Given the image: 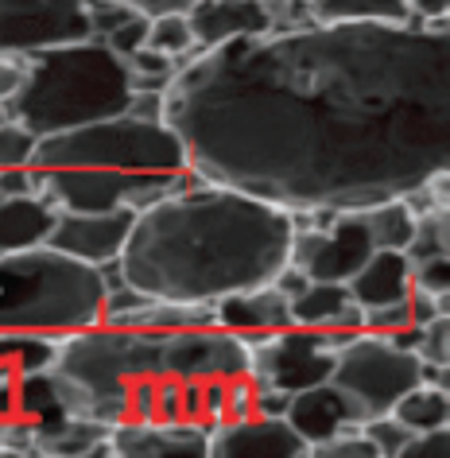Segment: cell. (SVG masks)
<instances>
[{
  "label": "cell",
  "mask_w": 450,
  "mask_h": 458,
  "mask_svg": "<svg viewBox=\"0 0 450 458\" xmlns=\"http://www.w3.org/2000/svg\"><path fill=\"white\" fill-rule=\"evenodd\" d=\"M164 121L210 182L295 206H361L450 167V36L307 24L187 55Z\"/></svg>",
  "instance_id": "obj_1"
},
{
  "label": "cell",
  "mask_w": 450,
  "mask_h": 458,
  "mask_svg": "<svg viewBox=\"0 0 450 458\" xmlns=\"http://www.w3.org/2000/svg\"><path fill=\"white\" fill-rule=\"evenodd\" d=\"M292 237L287 206L202 182L171 191L136 214L117 260L124 284L152 300L217 303L268 284L287 265Z\"/></svg>",
  "instance_id": "obj_2"
},
{
  "label": "cell",
  "mask_w": 450,
  "mask_h": 458,
  "mask_svg": "<svg viewBox=\"0 0 450 458\" xmlns=\"http://www.w3.org/2000/svg\"><path fill=\"white\" fill-rule=\"evenodd\" d=\"M132 98L129 66L106 39H78L24 59V74L4 113L36 136L121 117Z\"/></svg>",
  "instance_id": "obj_3"
},
{
  "label": "cell",
  "mask_w": 450,
  "mask_h": 458,
  "mask_svg": "<svg viewBox=\"0 0 450 458\" xmlns=\"http://www.w3.org/2000/svg\"><path fill=\"white\" fill-rule=\"evenodd\" d=\"M47 373L66 416L117 428L129 385L144 373H164V335L113 323L71 330L59 335Z\"/></svg>",
  "instance_id": "obj_4"
},
{
  "label": "cell",
  "mask_w": 450,
  "mask_h": 458,
  "mask_svg": "<svg viewBox=\"0 0 450 458\" xmlns=\"http://www.w3.org/2000/svg\"><path fill=\"white\" fill-rule=\"evenodd\" d=\"M106 280L98 265L51 245L0 253V335H71L101 323Z\"/></svg>",
  "instance_id": "obj_5"
},
{
  "label": "cell",
  "mask_w": 450,
  "mask_h": 458,
  "mask_svg": "<svg viewBox=\"0 0 450 458\" xmlns=\"http://www.w3.org/2000/svg\"><path fill=\"white\" fill-rule=\"evenodd\" d=\"M187 148L167 121H140L132 113L106 117L94 124H78L66 132L39 136L31 167H113V171H148V175H175L183 171Z\"/></svg>",
  "instance_id": "obj_6"
},
{
  "label": "cell",
  "mask_w": 450,
  "mask_h": 458,
  "mask_svg": "<svg viewBox=\"0 0 450 458\" xmlns=\"http://www.w3.org/2000/svg\"><path fill=\"white\" fill-rule=\"evenodd\" d=\"M423 381V361L415 350L396 346L377 330H353L334 353L330 385L345 396L353 423L388 416L403 393Z\"/></svg>",
  "instance_id": "obj_7"
},
{
  "label": "cell",
  "mask_w": 450,
  "mask_h": 458,
  "mask_svg": "<svg viewBox=\"0 0 450 458\" xmlns=\"http://www.w3.org/2000/svg\"><path fill=\"white\" fill-rule=\"evenodd\" d=\"M350 338L345 330H310V327H280L252 338V381L272 385L284 393H303L310 385L330 381L334 353Z\"/></svg>",
  "instance_id": "obj_8"
},
{
  "label": "cell",
  "mask_w": 450,
  "mask_h": 458,
  "mask_svg": "<svg viewBox=\"0 0 450 458\" xmlns=\"http://www.w3.org/2000/svg\"><path fill=\"white\" fill-rule=\"evenodd\" d=\"M89 39V16L78 0H0V55H31Z\"/></svg>",
  "instance_id": "obj_9"
},
{
  "label": "cell",
  "mask_w": 450,
  "mask_h": 458,
  "mask_svg": "<svg viewBox=\"0 0 450 458\" xmlns=\"http://www.w3.org/2000/svg\"><path fill=\"white\" fill-rule=\"evenodd\" d=\"M373 253V237L361 210H338L330 225L322 229H295L292 237V260L307 272V280H334L345 284Z\"/></svg>",
  "instance_id": "obj_10"
},
{
  "label": "cell",
  "mask_w": 450,
  "mask_h": 458,
  "mask_svg": "<svg viewBox=\"0 0 450 458\" xmlns=\"http://www.w3.org/2000/svg\"><path fill=\"white\" fill-rule=\"evenodd\" d=\"M252 369V338L225 327H191L164 335V373L183 381H229Z\"/></svg>",
  "instance_id": "obj_11"
},
{
  "label": "cell",
  "mask_w": 450,
  "mask_h": 458,
  "mask_svg": "<svg viewBox=\"0 0 450 458\" xmlns=\"http://www.w3.org/2000/svg\"><path fill=\"white\" fill-rule=\"evenodd\" d=\"M152 179L167 175H148V171H113V167H59V171H39V194L55 210H113L124 206V199Z\"/></svg>",
  "instance_id": "obj_12"
},
{
  "label": "cell",
  "mask_w": 450,
  "mask_h": 458,
  "mask_svg": "<svg viewBox=\"0 0 450 458\" xmlns=\"http://www.w3.org/2000/svg\"><path fill=\"white\" fill-rule=\"evenodd\" d=\"M132 210L113 206V210H59L51 233L43 245L59 249V253L86 260V265H106L117 260L132 229Z\"/></svg>",
  "instance_id": "obj_13"
},
{
  "label": "cell",
  "mask_w": 450,
  "mask_h": 458,
  "mask_svg": "<svg viewBox=\"0 0 450 458\" xmlns=\"http://www.w3.org/2000/svg\"><path fill=\"white\" fill-rule=\"evenodd\" d=\"M206 454H222V458H303L307 443L295 435V428L287 423V416H241L225 420L206 435Z\"/></svg>",
  "instance_id": "obj_14"
},
{
  "label": "cell",
  "mask_w": 450,
  "mask_h": 458,
  "mask_svg": "<svg viewBox=\"0 0 450 458\" xmlns=\"http://www.w3.org/2000/svg\"><path fill=\"white\" fill-rule=\"evenodd\" d=\"M187 20L199 47H222L229 39L272 31V16L264 0H194L187 8Z\"/></svg>",
  "instance_id": "obj_15"
},
{
  "label": "cell",
  "mask_w": 450,
  "mask_h": 458,
  "mask_svg": "<svg viewBox=\"0 0 450 458\" xmlns=\"http://www.w3.org/2000/svg\"><path fill=\"white\" fill-rule=\"evenodd\" d=\"M214 315H217V327L257 338V335H268V330L292 327V300L268 280L249 292H233L225 300H217Z\"/></svg>",
  "instance_id": "obj_16"
},
{
  "label": "cell",
  "mask_w": 450,
  "mask_h": 458,
  "mask_svg": "<svg viewBox=\"0 0 450 458\" xmlns=\"http://www.w3.org/2000/svg\"><path fill=\"white\" fill-rule=\"evenodd\" d=\"M202 423H132L109 428V454H206Z\"/></svg>",
  "instance_id": "obj_17"
},
{
  "label": "cell",
  "mask_w": 450,
  "mask_h": 458,
  "mask_svg": "<svg viewBox=\"0 0 450 458\" xmlns=\"http://www.w3.org/2000/svg\"><path fill=\"white\" fill-rule=\"evenodd\" d=\"M292 327L310 330H361V307L350 300V288L334 280H307L292 295Z\"/></svg>",
  "instance_id": "obj_18"
},
{
  "label": "cell",
  "mask_w": 450,
  "mask_h": 458,
  "mask_svg": "<svg viewBox=\"0 0 450 458\" xmlns=\"http://www.w3.org/2000/svg\"><path fill=\"white\" fill-rule=\"evenodd\" d=\"M287 423L295 428V435L310 446H318L322 439L338 435L342 428H353V411L345 404V396L334 388L330 381L310 385L303 393H292V404H287Z\"/></svg>",
  "instance_id": "obj_19"
},
{
  "label": "cell",
  "mask_w": 450,
  "mask_h": 458,
  "mask_svg": "<svg viewBox=\"0 0 450 458\" xmlns=\"http://www.w3.org/2000/svg\"><path fill=\"white\" fill-rule=\"evenodd\" d=\"M345 288L357 307L403 300L412 292V257L403 249H373L365 265L345 280Z\"/></svg>",
  "instance_id": "obj_20"
},
{
  "label": "cell",
  "mask_w": 450,
  "mask_h": 458,
  "mask_svg": "<svg viewBox=\"0 0 450 458\" xmlns=\"http://www.w3.org/2000/svg\"><path fill=\"white\" fill-rule=\"evenodd\" d=\"M59 210L43 194H0V253L43 245Z\"/></svg>",
  "instance_id": "obj_21"
},
{
  "label": "cell",
  "mask_w": 450,
  "mask_h": 458,
  "mask_svg": "<svg viewBox=\"0 0 450 458\" xmlns=\"http://www.w3.org/2000/svg\"><path fill=\"white\" fill-rule=\"evenodd\" d=\"M315 24H408L403 0H307Z\"/></svg>",
  "instance_id": "obj_22"
},
{
  "label": "cell",
  "mask_w": 450,
  "mask_h": 458,
  "mask_svg": "<svg viewBox=\"0 0 450 458\" xmlns=\"http://www.w3.org/2000/svg\"><path fill=\"white\" fill-rule=\"evenodd\" d=\"M361 217L369 225V237H373V249H408L412 229H415V210L403 194L361 206Z\"/></svg>",
  "instance_id": "obj_23"
},
{
  "label": "cell",
  "mask_w": 450,
  "mask_h": 458,
  "mask_svg": "<svg viewBox=\"0 0 450 458\" xmlns=\"http://www.w3.org/2000/svg\"><path fill=\"white\" fill-rule=\"evenodd\" d=\"M388 416L403 423L408 431L443 428V423H450V388H435V385L420 381L412 393H403L396 400V408H392Z\"/></svg>",
  "instance_id": "obj_24"
},
{
  "label": "cell",
  "mask_w": 450,
  "mask_h": 458,
  "mask_svg": "<svg viewBox=\"0 0 450 458\" xmlns=\"http://www.w3.org/2000/svg\"><path fill=\"white\" fill-rule=\"evenodd\" d=\"M55 346H59V335H16V330H4L0 335V373L24 377L47 369Z\"/></svg>",
  "instance_id": "obj_25"
},
{
  "label": "cell",
  "mask_w": 450,
  "mask_h": 458,
  "mask_svg": "<svg viewBox=\"0 0 450 458\" xmlns=\"http://www.w3.org/2000/svg\"><path fill=\"white\" fill-rule=\"evenodd\" d=\"M412 260L427 257H450V206H431V210L415 214L412 242L403 249Z\"/></svg>",
  "instance_id": "obj_26"
},
{
  "label": "cell",
  "mask_w": 450,
  "mask_h": 458,
  "mask_svg": "<svg viewBox=\"0 0 450 458\" xmlns=\"http://www.w3.org/2000/svg\"><path fill=\"white\" fill-rule=\"evenodd\" d=\"M144 47L164 51L175 63H183L187 55L199 51V43H194V36H191L187 13H159V16H152V28H148V43H144Z\"/></svg>",
  "instance_id": "obj_27"
},
{
  "label": "cell",
  "mask_w": 450,
  "mask_h": 458,
  "mask_svg": "<svg viewBox=\"0 0 450 458\" xmlns=\"http://www.w3.org/2000/svg\"><path fill=\"white\" fill-rule=\"evenodd\" d=\"M39 136L20 124L13 117L0 121V171L4 167H31V156H36Z\"/></svg>",
  "instance_id": "obj_28"
},
{
  "label": "cell",
  "mask_w": 450,
  "mask_h": 458,
  "mask_svg": "<svg viewBox=\"0 0 450 458\" xmlns=\"http://www.w3.org/2000/svg\"><path fill=\"white\" fill-rule=\"evenodd\" d=\"M307 454H315V458H330V454H350V458H365V454H373V458H380L377 454V446H373V439L357 428H342L338 435H330V439H322L318 446H310Z\"/></svg>",
  "instance_id": "obj_29"
},
{
  "label": "cell",
  "mask_w": 450,
  "mask_h": 458,
  "mask_svg": "<svg viewBox=\"0 0 450 458\" xmlns=\"http://www.w3.org/2000/svg\"><path fill=\"white\" fill-rule=\"evenodd\" d=\"M415 353H420V361L450 365V315H438V318H431V323L420 327Z\"/></svg>",
  "instance_id": "obj_30"
},
{
  "label": "cell",
  "mask_w": 450,
  "mask_h": 458,
  "mask_svg": "<svg viewBox=\"0 0 450 458\" xmlns=\"http://www.w3.org/2000/svg\"><path fill=\"white\" fill-rule=\"evenodd\" d=\"M450 451V428H427V431H408V439L400 443L396 458H446Z\"/></svg>",
  "instance_id": "obj_31"
},
{
  "label": "cell",
  "mask_w": 450,
  "mask_h": 458,
  "mask_svg": "<svg viewBox=\"0 0 450 458\" xmlns=\"http://www.w3.org/2000/svg\"><path fill=\"white\" fill-rule=\"evenodd\" d=\"M148 28H152V16L136 8V13H132L129 20H124L121 28H113V31H109L106 43H109V47L121 55V59H129L132 51H140L144 43H148Z\"/></svg>",
  "instance_id": "obj_32"
},
{
  "label": "cell",
  "mask_w": 450,
  "mask_h": 458,
  "mask_svg": "<svg viewBox=\"0 0 450 458\" xmlns=\"http://www.w3.org/2000/svg\"><path fill=\"white\" fill-rule=\"evenodd\" d=\"M412 288L431 292V295H450V257L412 260Z\"/></svg>",
  "instance_id": "obj_33"
},
{
  "label": "cell",
  "mask_w": 450,
  "mask_h": 458,
  "mask_svg": "<svg viewBox=\"0 0 450 458\" xmlns=\"http://www.w3.org/2000/svg\"><path fill=\"white\" fill-rule=\"evenodd\" d=\"M241 416H257V381H252V373L225 381V420H241Z\"/></svg>",
  "instance_id": "obj_34"
},
{
  "label": "cell",
  "mask_w": 450,
  "mask_h": 458,
  "mask_svg": "<svg viewBox=\"0 0 450 458\" xmlns=\"http://www.w3.org/2000/svg\"><path fill=\"white\" fill-rule=\"evenodd\" d=\"M369 439H373V446H377V454L380 458H388V454H396L400 451V443L408 439V428L403 423H396L392 416H377V420H365V423H357Z\"/></svg>",
  "instance_id": "obj_35"
},
{
  "label": "cell",
  "mask_w": 450,
  "mask_h": 458,
  "mask_svg": "<svg viewBox=\"0 0 450 458\" xmlns=\"http://www.w3.org/2000/svg\"><path fill=\"white\" fill-rule=\"evenodd\" d=\"M408 315H412V327H423L438 315H450V295H431V292L412 288L408 292Z\"/></svg>",
  "instance_id": "obj_36"
},
{
  "label": "cell",
  "mask_w": 450,
  "mask_h": 458,
  "mask_svg": "<svg viewBox=\"0 0 450 458\" xmlns=\"http://www.w3.org/2000/svg\"><path fill=\"white\" fill-rule=\"evenodd\" d=\"M217 423H225V381H202V428L214 431Z\"/></svg>",
  "instance_id": "obj_37"
},
{
  "label": "cell",
  "mask_w": 450,
  "mask_h": 458,
  "mask_svg": "<svg viewBox=\"0 0 450 458\" xmlns=\"http://www.w3.org/2000/svg\"><path fill=\"white\" fill-rule=\"evenodd\" d=\"M39 171L36 167H4L0 171V194H36Z\"/></svg>",
  "instance_id": "obj_38"
},
{
  "label": "cell",
  "mask_w": 450,
  "mask_h": 458,
  "mask_svg": "<svg viewBox=\"0 0 450 458\" xmlns=\"http://www.w3.org/2000/svg\"><path fill=\"white\" fill-rule=\"evenodd\" d=\"M287 404H292V393L272 385H257V416H287Z\"/></svg>",
  "instance_id": "obj_39"
},
{
  "label": "cell",
  "mask_w": 450,
  "mask_h": 458,
  "mask_svg": "<svg viewBox=\"0 0 450 458\" xmlns=\"http://www.w3.org/2000/svg\"><path fill=\"white\" fill-rule=\"evenodd\" d=\"M20 74H24V59H8V55H0V101L13 98V89L20 86Z\"/></svg>",
  "instance_id": "obj_40"
},
{
  "label": "cell",
  "mask_w": 450,
  "mask_h": 458,
  "mask_svg": "<svg viewBox=\"0 0 450 458\" xmlns=\"http://www.w3.org/2000/svg\"><path fill=\"white\" fill-rule=\"evenodd\" d=\"M415 20H450V0H403Z\"/></svg>",
  "instance_id": "obj_41"
},
{
  "label": "cell",
  "mask_w": 450,
  "mask_h": 458,
  "mask_svg": "<svg viewBox=\"0 0 450 458\" xmlns=\"http://www.w3.org/2000/svg\"><path fill=\"white\" fill-rule=\"evenodd\" d=\"M132 4L148 16H159V13H187L194 0H132Z\"/></svg>",
  "instance_id": "obj_42"
},
{
  "label": "cell",
  "mask_w": 450,
  "mask_h": 458,
  "mask_svg": "<svg viewBox=\"0 0 450 458\" xmlns=\"http://www.w3.org/2000/svg\"><path fill=\"white\" fill-rule=\"evenodd\" d=\"M16 416V377L0 373V420Z\"/></svg>",
  "instance_id": "obj_43"
},
{
  "label": "cell",
  "mask_w": 450,
  "mask_h": 458,
  "mask_svg": "<svg viewBox=\"0 0 450 458\" xmlns=\"http://www.w3.org/2000/svg\"><path fill=\"white\" fill-rule=\"evenodd\" d=\"M8 117V113H4V101H0V121H4Z\"/></svg>",
  "instance_id": "obj_44"
},
{
  "label": "cell",
  "mask_w": 450,
  "mask_h": 458,
  "mask_svg": "<svg viewBox=\"0 0 450 458\" xmlns=\"http://www.w3.org/2000/svg\"><path fill=\"white\" fill-rule=\"evenodd\" d=\"M264 4H280V0H264Z\"/></svg>",
  "instance_id": "obj_45"
},
{
  "label": "cell",
  "mask_w": 450,
  "mask_h": 458,
  "mask_svg": "<svg viewBox=\"0 0 450 458\" xmlns=\"http://www.w3.org/2000/svg\"><path fill=\"white\" fill-rule=\"evenodd\" d=\"M78 4H89V0H78Z\"/></svg>",
  "instance_id": "obj_46"
},
{
  "label": "cell",
  "mask_w": 450,
  "mask_h": 458,
  "mask_svg": "<svg viewBox=\"0 0 450 458\" xmlns=\"http://www.w3.org/2000/svg\"><path fill=\"white\" fill-rule=\"evenodd\" d=\"M129 4H132V0H129Z\"/></svg>",
  "instance_id": "obj_47"
}]
</instances>
